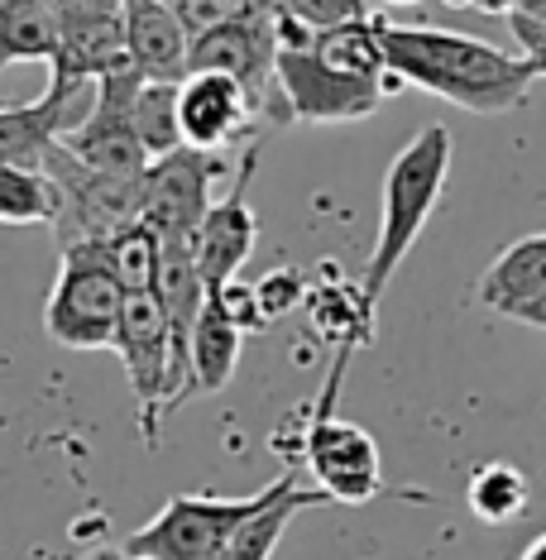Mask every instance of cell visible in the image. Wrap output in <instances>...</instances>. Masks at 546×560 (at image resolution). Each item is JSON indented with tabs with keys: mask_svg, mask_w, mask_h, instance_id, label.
Returning <instances> with one entry per match:
<instances>
[{
	"mask_svg": "<svg viewBox=\"0 0 546 560\" xmlns=\"http://www.w3.org/2000/svg\"><path fill=\"white\" fill-rule=\"evenodd\" d=\"M259 5H269V10H278V5H283V0H259Z\"/></svg>",
	"mask_w": 546,
	"mask_h": 560,
	"instance_id": "cell-36",
	"label": "cell"
},
{
	"mask_svg": "<svg viewBox=\"0 0 546 560\" xmlns=\"http://www.w3.org/2000/svg\"><path fill=\"white\" fill-rule=\"evenodd\" d=\"M465 503L485 527H508L527 513L532 503V483L518 465L508 460H489L469 475V489H465Z\"/></svg>",
	"mask_w": 546,
	"mask_h": 560,
	"instance_id": "cell-21",
	"label": "cell"
},
{
	"mask_svg": "<svg viewBox=\"0 0 546 560\" xmlns=\"http://www.w3.org/2000/svg\"><path fill=\"white\" fill-rule=\"evenodd\" d=\"M513 15H532V20H546V0H523Z\"/></svg>",
	"mask_w": 546,
	"mask_h": 560,
	"instance_id": "cell-34",
	"label": "cell"
},
{
	"mask_svg": "<svg viewBox=\"0 0 546 560\" xmlns=\"http://www.w3.org/2000/svg\"><path fill=\"white\" fill-rule=\"evenodd\" d=\"M298 445H302V465L312 469L316 489L332 493V503H370L384 489L379 445L364 427L340 422L336 412H312Z\"/></svg>",
	"mask_w": 546,
	"mask_h": 560,
	"instance_id": "cell-9",
	"label": "cell"
},
{
	"mask_svg": "<svg viewBox=\"0 0 546 560\" xmlns=\"http://www.w3.org/2000/svg\"><path fill=\"white\" fill-rule=\"evenodd\" d=\"M508 30H513V39H518V54L537 68V78H546V20L508 15Z\"/></svg>",
	"mask_w": 546,
	"mask_h": 560,
	"instance_id": "cell-29",
	"label": "cell"
},
{
	"mask_svg": "<svg viewBox=\"0 0 546 560\" xmlns=\"http://www.w3.org/2000/svg\"><path fill=\"white\" fill-rule=\"evenodd\" d=\"M332 503V493L326 489H288L278 503H269L259 517H249L245 527L231 537V546L221 551V560H269L278 551V541H283L288 522L298 513H307V508H322Z\"/></svg>",
	"mask_w": 546,
	"mask_h": 560,
	"instance_id": "cell-22",
	"label": "cell"
},
{
	"mask_svg": "<svg viewBox=\"0 0 546 560\" xmlns=\"http://www.w3.org/2000/svg\"><path fill=\"white\" fill-rule=\"evenodd\" d=\"M58 54L48 62V78L72 86V92H86L92 82L111 78L120 68H135L130 62V39H125V10L120 15H101V20H58Z\"/></svg>",
	"mask_w": 546,
	"mask_h": 560,
	"instance_id": "cell-14",
	"label": "cell"
},
{
	"mask_svg": "<svg viewBox=\"0 0 546 560\" xmlns=\"http://www.w3.org/2000/svg\"><path fill=\"white\" fill-rule=\"evenodd\" d=\"M288 489H298L293 475H278L269 489L245 493V499H221V493H177L159 508L154 522L125 541V556H159V560H221L231 537L249 517H259Z\"/></svg>",
	"mask_w": 546,
	"mask_h": 560,
	"instance_id": "cell-3",
	"label": "cell"
},
{
	"mask_svg": "<svg viewBox=\"0 0 546 560\" xmlns=\"http://www.w3.org/2000/svg\"><path fill=\"white\" fill-rule=\"evenodd\" d=\"M388 72L403 86L431 92L469 116H508L537 82V68L523 54H508L475 34L431 30V24H388L384 20Z\"/></svg>",
	"mask_w": 546,
	"mask_h": 560,
	"instance_id": "cell-1",
	"label": "cell"
},
{
	"mask_svg": "<svg viewBox=\"0 0 546 560\" xmlns=\"http://www.w3.org/2000/svg\"><path fill=\"white\" fill-rule=\"evenodd\" d=\"M125 283L106 264V240L62 249V269L54 278L44 307V326L68 350H116V330L125 316Z\"/></svg>",
	"mask_w": 546,
	"mask_h": 560,
	"instance_id": "cell-4",
	"label": "cell"
},
{
	"mask_svg": "<svg viewBox=\"0 0 546 560\" xmlns=\"http://www.w3.org/2000/svg\"><path fill=\"white\" fill-rule=\"evenodd\" d=\"M508 316H513V322H523V326L546 330V292H537V298H527V302H518Z\"/></svg>",
	"mask_w": 546,
	"mask_h": 560,
	"instance_id": "cell-31",
	"label": "cell"
},
{
	"mask_svg": "<svg viewBox=\"0 0 546 560\" xmlns=\"http://www.w3.org/2000/svg\"><path fill=\"white\" fill-rule=\"evenodd\" d=\"M221 177V154L207 149H173L144 168V201H139V225L154 235H197V225L211 211V183Z\"/></svg>",
	"mask_w": 546,
	"mask_h": 560,
	"instance_id": "cell-10",
	"label": "cell"
},
{
	"mask_svg": "<svg viewBox=\"0 0 546 560\" xmlns=\"http://www.w3.org/2000/svg\"><path fill=\"white\" fill-rule=\"evenodd\" d=\"M307 316H312V330L322 340H332L336 354H350L360 346H370L374 330H379V312L364 302L360 283H332V278H322V288H312L307 298Z\"/></svg>",
	"mask_w": 546,
	"mask_h": 560,
	"instance_id": "cell-16",
	"label": "cell"
},
{
	"mask_svg": "<svg viewBox=\"0 0 546 560\" xmlns=\"http://www.w3.org/2000/svg\"><path fill=\"white\" fill-rule=\"evenodd\" d=\"M139 82L144 72L139 68H120L111 78L96 82V96H92V110L72 125L68 135L58 139L72 159L92 163L101 173H125V177H139L149 168V149L139 144V130H135V96H139Z\"/></svg>",
	"mask_w": 546,
	"mask_h": 560,
	"instance_id": "cell-8",
	"label": "cell"
},
{
	"mask_svg": "<svg viewBox=\"0 0 546 560\" xmlns=\"http://www.w3.org/2000/svg\"><path fill=\"white\" fill-rule=\"evenodd\" d=\"M58 34L54 0H0V72L15 62H54Z\"/></svg>",
	"mask_w": 546,
	"mask_h": 560,
	"instance_id": "cell-18",
	"label": "cell"
},
{
	"mask_svg": "<svg viewBox=\"0 0 546 560\" xmlns=\"http://www.w3.org/2000/svg\"><path fill=\"white\" fill-rule=\"evenodd\" d=\"M44 173L58 187V221L48 225L58 240V249L92 245V240H111L125 225L139 221V201H144V173H101L92 163L72 159L62 144L48 149Z\"/></svg>",
	"mask_w": 546,
	"mask_h": 560,
	"instance_id": "cell-5",
	"label": "cell"
},
{
	"mask_svg": "<svg viewBox=\"0 0 546 560\" xmlns=\"http://www.w3.org/2000/svg\"><path fill=\"white\" fill-rule=\"evenodd\" d=\"M254 168H259V149L249 144L245 159H240L235 183L225 187L221 201H211L207 221L197 225V269L207 278L211 292L235 283L240 269H245V259H249V249H254V235H259V221H254V211H249Z\"/></svg>",
	"mask_w": 546,
	"mask_h": 560,
	"instance_id": "cell-11",
	"label": "cell"
},
{
	"mask_svg": "<svg viewBox=\"0 0 546 560\" xmlns=\"http://www.w3.org/2000/svg\"><path fill=\"white\" fill-rule=\"evenodd\" d=\"M130 62L154 82H183L193 58V34L177 20L173 0H125Z\"/></svg>",
	"mask_w": 546,
	"mask_h": 560,
	"instance_id": "cell-15",
	"label": "cell"
},
{
	"mask_svg": "<svg viewBox=\"0 0 546 560\" xmlns=\"http://www.w3.org/2000/svg\"><path fill=\"white\" fill-rule=\"evenodd\" d=\"M240 346H245V330H240L231 316H225L216 302H207L201 322L193 330V378L197 393H216L235 378L240 364Z\"/></svg>",
	"mask_w": 546,
	"mask_h": 560,
	"instance_id": "cell-20",
	"label": "cell"
},
{
	"mask_svg": "<svg viewBox=\"0 0 546 560\" xmlns=\"http://www.w3.org/2000/svg\"><path fill=\"white\" fill-rule=\"evenodd\" d=\"M106 264L116 269L125 292H154L159 288V264H163V235L149 225H125L120 235L106 240Z\"/></svg>",
	"mask_w": 546,
	"mask_h": 560,
	"instance_id": "cell-25",
	"label": "cell"
},
{
	"mask_svg": "<svg viewBox=\"0 0 546 560\" xmlns=\"http://www.w3.org/2000/svg\"><path fill=\"white\" fill-rule=\"evenodd\" d=\"M518 560H546V532H542V537H532V541L523 546V556H518Z\"/></svg>",
	"mask_w": 546,
	"mask_h": 560,
	"instance_id": "cell-33",
	"label": "cell"
},
{
	"mask_svg": "<svg viewBox=\"0 0 546 560\" xmlns=\"http://www.w3.org/2000/svg\"><path fill=\"white\" fill-rule=\"evenodd\" d=\"M177 120H183V144L221 154L254 130L259 110H254L245 82L225 78V72H187L177 86Z\"/></svg>",
	"mask_w": 546,
	"mask_h": 560,
	"instance_id": "cell-12",
	"label": "cell"
},
{
	"mask_svg": "<svg viewBox=\"0 0 546 560\" xmlns=\"http://www.w3.org/2000/svg\"><path fill=\"white\" fill-rule=\"evenodd\" d=\"M177 86H183V82H154V78L139 82V96H135V130H139V144L149 149V159H163V154H173V149H183Z\"/></svg>",
	"mask_w": 546,
	"mask_h": 560,
	"instance_id": "cell-24",
	"label": "cell"
},
{
	"mask_svg": "<svg viewBox=\"0 0 546 560\" xmlns=\"http://www.w3.org/2000/svg\"><path fill=\"white\" fill-rule=\"evenodd\" d=\"M537 292H546V235H527V240H513L499 259L485 269V278H479L475 298L485 302L489 312L508 316L518 307V302L537 298Z\"/></svg>",
	"mask_w": 546,
	"mask_h": 560,
	"instance_id": "cell-17",
	"label": "cell"
},
{
	"mask_svg": "<svg viewBox=\"0 0 546 560\" xmlns=\"http://www.w3.org/2000/svg\"><path fill=\"white\" fill-rule=\"evenodd\" d=\"M518 5L523 0H475V10H485V15H513Z\"/></svg>",
	"mask_w": 546,
	"mask_h": 560,
	"instance_id": "cell-32",
	"label": "cell"
},
{
	"mask_svg": "<svg viewBox=\"0 0 546 560\" xmlns=\"http://www.w3.org/2000/svg\"><path fill=\"white\" fill-rule=\"evenodd\" d=\"M316 58L326 68L346 72V78H393L388 72V54H384V15L340 24V30L316 34Z\"/></svg>",
	"mask_w": 546,
	"mask_h": 560,
	"instance_id": "cell-19",
	"label": "cell"
},
{
	"mask_svg": "<svg viewBox=\"0 0 546 560\" xmlns=\"http://www.w3.org/2000/svg\"><path fill=\"white\" fill-rule=\"evenodd\" d=\"M58 20H101V15H120L125 0H54Z\"/></svg>",
	"mask_w": 546,
	"mask_h": 560,
	"instance_id": "cell-30",
	"label": "cell"
},
{
	"mask_svg": "<svg viewBox=\"0 0 546 560\" xmlns=\"http://www.w3.org/2000/svg\"><path fill=\"white\" fill-rule=\"evenodd\" d=\"M278 10H288L293 20H302L307 30L326 34V30H340V24H355V20H370V0H283Z\"/></svg>",
	"mask_w": 546,
	"mask_h": 560,
	"instance_id": "cell-26",
	"label": "cell"
},
{
	"mask_svg": "<svg viewBox=\"0 0 546 560\" xmlns=\"http://www.w3.org/2000/svg\"><path fill=\"white\" fill-rule=\"evenodd\" d=\"M451 154H455V139L446 125H427L388 163L384 192H379V235H374L370 264L360 273V292L374 312L384 302L393 273L403 269V259L422 240L431 211L441 207V192H446V177H451Z\"/></svg>",
	"mask_w": 546,
	"mask_h": 560,
	"instance_id": "cell-2",
	"label": "cell"
},
{
	"mask_svg": "<svg viewBox=\"0 0 546 560\" xmlns=\"http://www.w3.org/2000/svg\"><path fill=\"white\" fill-rule=\"evenodd\" d=\"M259 307H264V322H278V316H288L298 307L302 298H307V288H302V278L293 269H274L269 278H259Z\"/></svg>",
	"mask_w": 546,
	"mask_h": 560,
	"instance_id": "cell-28",
	"label": "cell"
},
{
	"mask_svg": "<svg viewBox=\"0 0 546 560\" xmlns=\"http://www.w3.org/2000/svg\"><path fill=\"white\" fill-rule=\"evenodd\" d=\"M58 187L44 168L0 163V225H54Z\"/></svg>",
	"mask_w": 546,
	"mask_h": 560,
	"instance_id": "cell-23",
	"label": "cell"
},
{
	"mask_svg": "<svg viewBox=\"0 0 546 560\" xmlns=\"http://www.w3.org/2000/svg\"><path fill=\"white\" fill-rule=\"evenodd\" d=\"M116 354L125 360V374H130V388H135L139 436L154 451L163 436V417H169V398H173V326L159 292H130L125 298Z\"/></svg>",
	"mask_w": 546,
	"mask_h": 560,
	"instance_id": "cell-7",
	"label": "cell"
},
{
	"mask_svg": "<svg viewBox=\"0 0 546 560\" xmlns=\"http://www.w3.org/2000/svg\"><path fill=\"white\" fill-rule=\"evenodd\" d=\"M177 20L187 24V34H207L216 24H231L240 15H249V10H259V0H173Z\"/></svg>",
	"mask_w": 546,
	"mask_h": 560,
	"instance_id": "cell-27",
	"label": "cell"
},
{
	"mask_svg": "<svg viewBox=\"0 0 546 560\" xmlns=\"http://www.w3.org/2000/svg\"><path fill=\"white\" fill-rule=\"evenodd\" d=\"M125 560H159V556H125Z\"/></svg>",
	"mask_w": 546,
	"mask_h": 560,
	"instance_id": "cell-37",
	"label": "cell"
},
{
	"mask_svg": "<svg viewBox=\"0 0 546 560\" xmlns=\"http://www.w3.org/2000/svg\"><path fill=\"white\" fill-rule=\"evenodd\" d=\"M92 101L82 92L48 78L44 96L34 101H0V163H24V168H44L48 149L78 125Z\"/></svg>",
	"mask_w": 546,
	"mask_h": 560,
	"instance_id": "cell-13",
	"label": "cell"
},
{
	"mask_svg": "<svg viewBox=\"0 0 546 560\" xmlns=\"http://www.w3.org/2000/svg\"><path fill=\"white\" fill-rule=\"evenodd\" d=\"M379 5H422V0H379Z\"/></svg>",
	"mask_w": 546,
	"mask_h": 560,
	"instance_id": "cell-35",
	"label": "cell"
},
{
	"mask_svg": "<svg viewBox=\"0 0 546 560\" xmlns=\"http://www.w3.org/2000/svg\"><path fill=\"white\" fill-rule=\"evenodd\" d=\"M398 78H346L326 68L316 48H278V92L298 125H355L370 120L398 92Z\"/></svg>",
	"mask_w": 546,
	"mask_h": 560,
	"instance_id": "cell-6",
	"label": "cell"
}]
</instances>
